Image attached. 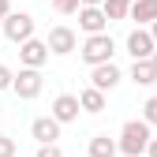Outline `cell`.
<instances>
[{"label":"cell","mask_w":157,"mask_h":157,"mask_svg":"<svg viewBox=\"0 0 157 157\" xmlns=\"http://www.w3.org/2000/svg\"><path fill=\"white\" fill-rule=\"evenodd\" d=\"M124 49H127V56H131V64H139V60H150V56L157 52V45H153L150 30H142V26H135V30L127 34Z\"/></svg>","instance_id":"cell-6"},{"label":"cell","mask_w":157,"mask_h":157,"mask_svg":"<svg viewBox=\"0 0 157 157\" xmlns=\"http://www.w3.org/2000/svg\"><path fill=\"white\" fill-rule=\"evenodd\" d=\"M0 30H4V37L11 45H23V41L34 37V15L30 11H11L4 23H0Z\"/></svg>","instance_id":"cell-3"},{"label":"cell","mask_w":157,"mask_h":157,"mask_svg":"<svg viewBox=\"0 0 157 157\" xmlns=\"http://www.w3.org/2000/svg\"><path fill=\"white\" fill-rule=\"evenodd\" d=\"M15 153H19V142L11 135H0V157H15Z\"/></svg>","instance_id":"cell-19"},{"label":"cell","mask_w":157,"mask_h":157,"mask_svg":"<svg viewBox=\"0 0 157 157\" xmlns=\"http://www.w3.org/2000/svg\"><path fill=\"white\" fill-rule=\"evenodd\" d=\"M127 19H135L142 30L157 23V0H131V8H127Z\"/></svg>","instance_id":"cell-12"},{"label":"cell","mask_w":157,"mask_h":157,"mask_svg":"<svg viewBox=\"0 0 157 157\" xmlns=\"http://www.w3.org/2000/svg\"><path fill=\"white\" fill-rule=\"evenodd\" d=\"M116 4H131V0H116Z\"/></svg>","instance_id":"cell-27"},{"label":"cell","mask_w":157,"mask_h":157,"mask_svg":"<svg viewBox=\"0 0 157 157\" xmlns=\"http://www.w3.org/2000/svg\"><path fill=\"white\" fill-rule=\"evenodd\" d=\"M41 86H45V78H41V71H34V67H19L15 78H11V90H15L19 101H34V97L41 94Z\"/></svg>","instance_id":"cell-4"},{"label":"cell","mask_w":157,"mask_h":157,"mask_svg":"<svg viewBox=\"0 0 157 157\" xmlns=\"http://www.w3.org/2000/svg\"><path fill=\"white\" fill-rule=\"evenodd\" d=\"M30 135L37 146H52L56 139H60V124L52 120V116H37V120L30 124Z\"/></svg>","instance_id":"cell-11"},{"label":"cell","mask_w":157,"mask_h":157,"mask_svg":"<svg viewBox=\"0 0 157 157\" xmlns=\"http://www.w3.org/2000/svg\"><path fill=\"white\" fill-rule=\"evenodd\" d=\"M52 8L60 11V15H78V8H82V4H78V0H52Z\"/></svg>","instance_id":"cell-18"},{"label":"cell","mask_w":157,"mask_h":157,"mask_svg":"<svg viewBox=\"0 0 157 157\" xmlns=\"http://www.w3.org/2000/svg\"><path fill=\"white\" fill-rule=\"evenodd\" d=\"M142 124L157 127V94H153V97H146V105H142Z\"/></svg>","instance_id":"cell-17"},{"label":"cell","mask_w":157,"mask_h":157,"mask_svg":"<svg viewBox=\"0 0 157 157\" xmlns=\"http://www.w3.org/2000/svg\"><path fill=\"white\" fill-rule=\"evenodd\" d=\"M127 8H131V4H116V0H105V4H101V11H105L109 23H120V19H127Z\"/></svg>","instance_id":"cell-16"},{"label":"cell","mask_w":157,"mask_h":157,"mask_svg":"<svg viewBox=\"0 0 157 157\" xmlns=\"http://www.w3.org/2000/svg\"><path fill=\"white\" fill-rule=\"evenodd\" d=\"M78 30H82L86 37L94 34H109V19L101 8H78Z\"/></svg>","instance_id":"cell-10"},{"label":"cell","mask_w":157,"mask_h":157,"mask_svg":"<svg viewBox=\"0 0 157 157\" xmlns=\"http://www.w3.org/2000/svg\"><path fill=\"white\" fill-rule=\"evenodd\" d=\"M146 157H157V139H150V146H146Z\"/></svg>","instance_id":"cell-23"},{"label":"cell","mask_w":157,"mask_h":157,"mask_svg":"<svg viewBox=\"0 0 157 157\" xmlns=\"http://www.w3.org/2000/svg\"><path fill=\"white\" fill-rule=\"evenodd\" d=\"M78 4H82V8H101L105 0H78Z\"/></svg>","instance_id":"cell-24"},{"label":"cell","mask_w":157,"mask_h":157,"mask_svg":"<svg viewBox=\"0 0 157 157\" xmlns=\"http://www.w3.org/2000/svg\"><path fill=\"white\" fill-rule=\"evenodd\" d=\"M78 56H82V64L97 67V64H112V56H116V41H112V34H94L82 41V49H78Z\"/></svg>","instance_id":"cell-2"},{"label":"cell","mask_w":157,"mask_h":157,"mask_svg":"<svg viewBox=\"0 0 157 157\" xmlns=\"http://www.w3.org/2000/svg\"><path fill=\"white\" fill-rule=\"evenodd\" d=\"M8 15H11V0H0V23H4Z\"/></svg>","instance_id":"cell-22"},{"label":"cell","mask_w":157,"mask_h":157,"mask_svg":"<svg viewBox=\"0 0 157 157\" xmlns=\"http://www.w3.org/2000/svg\"><path fill=\"white\" fill-rule=\"evenodd\" d=\"M75 97H78V109L90 112V116L105 112V105H109V101H105V94H101V90H94V86H86L82 94H75Z\"/></svg>","instance_id":"cell-13"},{"label":"cell","mask_w":157,"mask_h":157,"mask_svg":"<svg viewBox=\"0 0 157 157\" xmlns=\"http://www.w3.org/2000/svg\"><path fill=\"white\" fill-rule=\"evenodd\" d=\"M150 64H153V71H157V52H153V56H150Z\"/></svg>","instance_id":"cell-26"},{"label":"cell","mask_w":157,"mask_h":157,"mask_svg":"<svg viewBox=\"0 0 157 157\" xmlns=\"http://www.w3.org/2000/svg\"><path fill=\"white\" fill-rule=\"evenodd\" d=\"M19 64H23V67H34V71H41L49 64V49H45L41 37H30V41L19 45Z\"/></svg>","instance_id":"cell-7"},{"label":"cell","mask_w":157,"mask_h":157,"mask_svg":"<svg viewBox=\"0 0 157 157\" xmlns=\"http://www.w3.org/2000/svg\"><path fill=\"white\" fill-rule=\"evenodd\" d=\"M116 153H120V150H116V139H112V135H94V139H90V157H116Z\"/></svg>","instance_id":"cell-15"},{"label":"cell","mask_w":157,"mask_h":157,"mask_svg":"<svg viewBox=\"0 0 157 157\" xmlns=\"http://www.w3.org/2000/svg\"><path fill=\"white\" fill-rule=\"evenodd\" d=\"M34 157H64V150H60V142H52V146H37Z\"/></svg>","instance_id":"cell-20"},{"label":"cell","mask_w":157,"mask_h":157,"mask_svg":"<svg viewBox=\"0 0 157 157\" xmlns=\"http://www.w3.org/2000/svg\"><path fill=\"white\" fill-rule=\"evenodd\" d=\"M78 112H82V109H78V97H75V94H56V97H52L49 116H52L60 127H64V124H75V120H78Z\"/></svg>","instance_id":"cell-8"},{"label":"cell","mask_w":157,"mask_h":157,"mask_svg":"<svg viewBox=\"0 0 157 157\" xmlns=\"http://www.w3.org/2000/svg\"><path fill=\"white\" fill-rule=\"evenodd\" d=\"M146 30H150V37H153V45H157V23H153V26H146Z\"/></svg>","instance_id":"cell-25"},{"label":"cell","mask_w":157,"mask_h":157,"mask_svg":"<svg viewBox=\"0 0 157 157\" xmlns=\"http://www.w3.org/2000/svg\"><path fill=\"white\" fill-rule=\"evenodd\" d=\"M45 49H49V56H71L78 49V34L71 26H52L45 37Z\"/></svg>","instance_id":"cell-5"},{"label":"cell","mask_w":157,"mask_h":157,"mask_svg":"<svg viewBox=\"0 0 157 157\" xmlns=\"http://www.w3.org/2000/svg\"><path fill=\"white\" fill-rule=\"evenodd\" d=\"M150 139H153V127H150V124H142V120H127V124L120 127L116 150H120L124 157H142L146 146H150Z\"/></svg>","instance_id":"cell-1"},{"label":"cell","mask_w":157,"mask_h":157,"mask_svg":"<svg viewBox=\"0 0 157 157\" xmlns=\"http://www.w3.org/2000/svg\"><path fill=\"white\" fill-rule=\"evenodd\" d=\"M11 78H15V71L8 64H0V90H11Z\"/></svg>","instance_id":"cell-21"},{"label":"cell","mask_w":157,"mask_h":157,"mask_svg":"<svg viewBox=\"0 0 157 157\" xmlns=\"http://www.w3.org/2000/svg\"><path fill=\"white\" fill-rule=\"evenodd\" d=\"M127 78H131L135 86H153V82H157V71H153V64H150V60H139V64H131Z\"/></svg>","instance_id":"cell-14"},{"label":"cell","mask_w":157,"mask_h":157,"mask_svg":"<svg viewBox=\"0 0 157 157\" xmlns=\"http://www.w3.org/2000/svg\"><path fill=\"white\" fill-rule=\"evenodd\" d=\"M120 82H124V71L116 67V64H97V67H90V86L94 90L109 94V90H116Z\"/></svg>","instance_id":"cell-9"}]
</instances>
